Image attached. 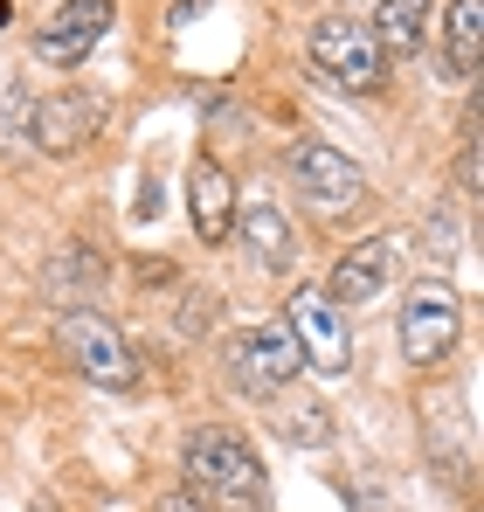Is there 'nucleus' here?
Returning <instances> with one entry per match:
<instances>
[{
    "mask_svg": "<svg viewBox=\"0 0 484 512\" xmlns=\"http://www.w3.org/2000/svg\"><path fill=\"white\" fill-rule=\"evenodd\" d=\"M284 180H291V194L305 201V215H319V222H346V215L367 201V173H360V160L339 153V146H325V139L291 146Z\"/></svg>",
    "mask_w": 484,
    "mask_h": 512,
    "instance_id": "2",
    "label": "nucleus"
},
{
    "mask_svg": "<svg viewBox=\"0 0 484 512\" xmlns=\"http://www.w3.org/2000/svg\"><path fill=\"white\" fill-rule=\"evenodd\" d=\"M28 104H35V97H21L14 77H0V146H7V153L28 139Z\"/></svg>",
    "mask_w": 484,
    "mask_h": 512,
    "instance_id": "17",
    "label": "nucleus"
},
{
    "mask_svg": "<svg viewBox=\"0 0 484 512\" xmlns=\"http://www.w3.org/2000/svg\"><path fill=\"white\" fill-rule=\"evenodd\" d=\"M388 270H395V250H388L381 236H367V243H353V250L332 263V277H325V298H332L339 312H346V305H367V298H381Z\"/></svg>",
    "mask_w": 484,
    "mask_h": 512,
    "instance_id": "11",
    "label": "nucleus"
},
{
    "mask_svg": "<svg viewBox=\"0 0 484 512\" xmlns=\"http://www.w3.org/2000/svg\"><path fill=\"white\" fill-rule=\"evenodd\" d=\"M457 187L478 194V132H464V146H457Z\"/></svg>",
    "mask_w": 484,
    "mask_h": 512,
    "instance_id": "19",
    "label": "nucleus"
},
{
    "mask_svg": "<svg viewBox=\"0 0 484 512\" xmlns=\"http://www.w3.org/2000/svg\"><path fill=\"white\" fill-rule=\"evenodd\" d=\"M429 7H436V0H381V21L367 28L374 49H381V56H415L422 35H429Z\"/></svg>",
    "mask_w": 484,
    "mask_h": 512,
    "instance_id": "14",
    "label": "nucleus"
},
{
    "mask_svg": "<svg viewBox=\"0 0 484 512\" xmlns=\"http://www.w3.org/2000/svg\"><path fill=\"white\" fill-rule=\"evenodd\" d=\"M236 173L222 167V160H194L187 173V215H194V236L215 250V243H229L236 236Z\"/></svg>",
    "mask_w": 484,
    "mask_h": 512,
    "instance_id": "10",
    "label": "nucleus"
},
{
    "mask_svg": "<svg viewBox=\"0 0 484 512\" xmlns=\"http://www.w3.org/2000/svg\"><path fill=\"white\" fill-rule=\"evenodd\" d=\"M464 340V305H457V291L443 284V277H422V284H408L402 291V353L415 367H436V360H450Z\"/></svg>",
    "mask_w": 484,
    "mask_h": 512,
    "instance_id": "5",
    "label": "nucleus"
},
{
    "mask_svg": "<svg viewBox=\"0 0 484 512\" xmlns=\"http://www.w3.org/2000/svg\"><path fill=\"white\" fill-rule=\"evenodd\" d=\"M236 236H242V250H249L256 270H284V263L298 256L291 215H284L277 201H249V208H236Z\"/></svg>",
    "mask_w": 484,
    "mask_h": 512,
    "instance_id": "12",
    "label": "nucleus"
},
{
    "mask_svg": "<svg viewBox=\"0 0 484 512\" xmlns=\"http://www.w3.org/2000/svg\"><path fill=\"white\" fill-rule=\"evenodd\" d=\"M222 360H229L236 388H242V395H256V402L284 395V388L305 374V353H298V340H291L284 326H242L236 340L222 346Z\"/></svg>",
    "mask_w": 484,
    "mask_h": 512,
    "instance_id": "6",
    "label": "nucleus"
},
{
    "mask_svg": "<svg viewBox=\"0 0 484 512\" xmlns=\"http://www.w3.org/2000/svg\"><path fill=\"white\" fill-rule=\"evenodd\" d=\"M160 512H201V506H194L187 492H166V499H160Z\"/></svg>",
    "mask_w": 484,
    "mask_h": 512,
    "instance_id": "21",
    "label": "nucleus"
},
{
    "mask_svg": "<svg viewBox=\"0 0 484 512\" xmlns=\"http://www.w3.org/2000/svg\"><path fill=\"white\" fill-rule=\"evenodd\" d=\"M305 56H312V77L332 90H374L381 77H388V56L374 49V35H367V21H319L312 28V42H305Z\"/></svg>",
    "mask_w": 484,
    "mask_h": 512,
    "instance_id": "4",
    "label": "nucleus"
},
{
    "mask_svg": "<svg viewBox=\"0 0 484 512\" xmlns=\"http://www.w3.org/2000/svg\"><path fill=\"white\" fill-rule=\"evenodd\" d=\"M284 333L298 340L305 367H319V374H346V367H353V326H346V312L325 298V284H298V291H291Z\"/></svg>",
    "mask_w": 484,
    "mask_h": 512,
    "instance_id": "7",
    "label": "nucleus"
},
{
    "mask_svg": "<svg viewBox=\"0 0 484 512\" xmlns=\"http://www.w3.org/2000/svg\"><path fill=\"white\" fill-rule=\"evenodd\" d=\"M215 319H222V298H208L201 284H187V312H180V326H187V333H208Z\"/></svg>",
    "mask_w": 484,
    "mask_h": 512,
    "instance_id": "18",
    "label": "nucleus"
},
{
    "mask_svg": "<svg viewBox=\"0 0 484 512\" xmlns=\"http://www.w3.org/2000/svg\"><path fill=\"white\" fill-rule=\"evenodd\" d=\"M97 132H104V104H97L90 90H49V97L28 104V146L49 153V160L83 153Z\"/></svg>",
    "mask_w": 484,
    "mask_h": 512,
    "instance_id": "8",
    "label": "nucleus"
},
{
    "mask_svg": "<svg viewBox=\"0 0 484 512\" xmlns=\"http://www.w3.org/2000/svg\"><path fill=\"white\" fill-rule=\"evenodd\" d=\"M111 277V263L90 250V243H63V250L49 256V270H42V284L49 291H63V298H77V291H97Z\"/></svg>",
    "mask_w": 484,
    "mask_h": 512,
    "instance_id": "15",
    "label": "nucleus"
},
{
    "mask_svg": "<svg viewBox=\"0 0 484 512\" xmlns=\"http://www.w3.org/2000/svg\"><path fill=\"white\" fill-rule=\"evenodd\" d=\"M7 21H14V14H7V0H0V28H7Z\"/></svg>",
    "mask_w": 484,
    "mask_h": 512,
    "instance_id": "22",
    "label": "nucleus"
},
{
    "mask_svg": "<svg viewBox=\"0 0 484 512\" xmlns=\"http://www.w3.org/2000/svg\"><path fill=\"white\" fill-rule=\"evenodd\" d=\"M132 277H139V284H173L180 270H173L166 256H139V263H132Z\"/></svg>",
    "mask_w": 484,
    "mask_h": 512,
    "instance_id": "20",
    "label": "nucleus"
},
{
    "mask_svg": "<svg viewBox=\"0 0 484 512\" xmlns=\"http://www.w3.org/2000/svg\"><path fill=\"white\" fill-rule=\"evenodd\" d=\"M56 346H63V360L77 367L90 388H111V395L139 388V353H132V340L104 312H63L56 319Z\"/></svg>",
    "mask_w": 484,
    "mask_h": 512,
    "instance_id": "3",
    "label": "nucleus"
},
{
    "mask_svg": "<svg viewBox=\"0 0 484 512\" xmlns=\"http://www.w3.org/2000/svg\"><path fill=\"white\" fill-rule=\"evenodd\" d=\"M484 56V0H450L443 7V77L464 84Z\"/></svg>",
    "mask_w": 484,
    "mask_h": 512,
    "instance_id": "13",
    "label": "nucleus"
},
{
    "mask_svg": "<svg viewBox=\"0 0 484 512\" xmlns=\"http://www.w3.org/2000/svg\"><path fill=\"white\" fill-rule=\"evenodd\" d=\"M180 492L201 512H270V471L229 423H201L180 443Z\"/></svg>",
    "mask_w": 484,
    "mask_h": 512,
    "instance_id": "1",
    "label": "nucleus"
},
{
    "mask_svg": "<svg viewBox=\"0 0 484 512\" xmlns=\"http://www.w3.org/2000/svg\"><path fill=\"white\" fill-rule=\"evenodd\" d=\"M277 436H284V443H325V436H332L325 402H284V409H277Z\"/></svg>",
    "mask_w": 484,
    "mask_h": 512,
    "instance_id": "16",
    "label": "nucleus"
},
{
    "mask_svg": "<svg viewBox=\"0 0 484 512\" xmlns=\"http://www.w3.org/2000/svg\"><path fill=\"white\" fill-rule=\"evenodd\" d=\"M111 21H118V0H63V7L35 28V56H42L49 70H77L83 56L111 35Z\"/></svg>",
    "mask_w": 484,
    "mask_h": 512,
    "instance_id": "9",
    "label": "nucleus"
}]
</instances>
